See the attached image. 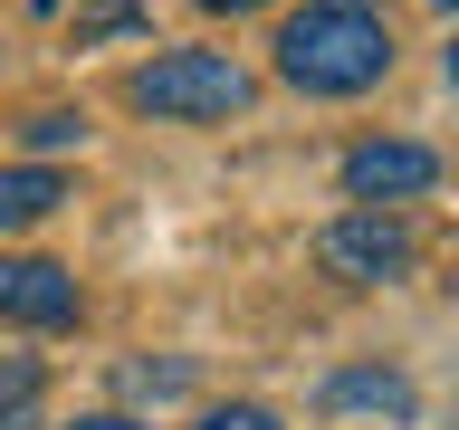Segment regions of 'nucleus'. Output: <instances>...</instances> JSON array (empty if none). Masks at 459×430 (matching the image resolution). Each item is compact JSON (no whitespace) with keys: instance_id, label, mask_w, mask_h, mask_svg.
I'll use <instances>...</instances> for the list:
<instances>
[{"instance_id":"nucleus-4","label":"nucleus","mask_w":459,"mask_h":430,"mask_svg":"<svg viewBox=\"0 0 459 430\" xmlns=\"http://www.w3.org/2000/svg\"><path fill=\"white\" fill-rule=\"evenodd\" d=\"M440 182V153L430 143H354L344 153V192L364 211H393V201H421Z\"/></svg>"},{"instance_id":"nucleus-2","label":"nucleus","mask_w":459,"mask_h":430,"mask_svg":"<svg viewBox=\"0 0 459 430\" xmlns=\"http://www.w3.org/2000/svg\"><path fill=\"white\" fill-rule=\"evenodd\" d=\"M125 96L143 115H163V125H221V115L249 106V67L221 57V48H163L153 67L125 77Z\"/></svg>"},{"instance_id":"nucleus-11","label":"nucleus","mask_w":459,"mask_h":430,"mask_svg":"<svg viewBox=\"0 0 459 430\" xmlns=\"http://www.w3.org/2000/svg\"><path fill=\"white\" fill-rule=\"evenodd\" d=\"M192 430H278V411H258V401H230V411H201Z\"/></svg>"},{"instance_id":"nucleus-13","label":"nucleus","mask_w":459,"mask_h":430,"mask_svg":"<svg viewBox=\"0 0 459 430\" xmlns=\"http://www.w3.org/2000/svg\"><path fill=\"white\" fill-rule=\"evenodd\" d=\"M77 430H143V421H125V411H96V421H77Z\"/></svg>"},{"instance_id":"nucleus-6","label":"nucleus","mask_w":459,"mask_h":430,"mask_svg":"<svg viewBox=\"0 0 459 430\" xmlns=\"http://www.w3.org/2000/svg\"><path fill=\"white\" fill-rule=\"evenodd\" d=\"M325 411H383V421H411V383L393 364H354V373H325Z\"/></svg>"},{"instance_id":"nucleus-1","label":"nucleus","mask_w":459,"mask_h":430,"mask_svg":"<svg viewBox=\"0 0 459 430\" xmlns=\"http://www.w3.org/2000/svg\"><path fill=\"white\" fill-rule=\"evenodd\" d=\"M393 67V29L373 0H307L297 20L278 29V77L297 96H364Z\"/></svg>"},{"instance_id":"nucleus-12","label":"nucleus","mask_w":459,"mask_h":430,"mask_svg":"<svg viewBox=\"0 0 459 430\" xmlns=\"http://www.w3.org/2000/svg\"><path fill=\"white\" fill-rule=\"evenodd\" d=\"M125 383H134V392H182V364H134Z\"/></svg>"},{"instance_id":"nucleus-15","label":"nucleus","mask_w":459,"mask_h":430,"mask_svg":"<svg viewBox=\"0 0 459 430\" xmlns=\"http://www.w3.org/2000/svg\"><path fill=\"white\" fill-rule=\"evenodd\" d=\"M440 10H450V0H440Z\"/></svg>"},{"instance_id":"nucleus-10","label":"nucleus","mask_w":459,"mask_h":430,"mask_svg":"<svg viewBox=\"0 0 459 430\" xmlns=\"http://www.w3.org/2000/svg\"><path fill=\"white\" fill-rule=\"evenodd\" d=\"M29 401H39V364L10 354V364H0V411H29Z\"/></svg>"},{"instance_id":"nucleus-14","label":"nucleus","mask_w":459,"mask_h":430,"mask_svg":"<svg viewBox=\"0 0 459 430\" xmlns=\"http://www.w3.org/2000/svg\"><path fill=\"white\" fill-rule=\"evenodd\" d=\"M201 10H268V0H201Z\"/></svg>"},{"instance_id":"nucleus-7","label":"nucleus","mask_w":459,"mask_h":430,"mask_svg":"<svg viewBox=\"0 0 459 430\" xmlns=\"http://www.w3.org/2000/svg\"><path fill=\"white\" fill-rule=\"evenodd\" d=\"M57 201H67V182H57L48 163H20V172H0V229H29V220H48Z\"/></svg>"},{"instance_id":"nucleus-5","label":"nucleus","mask_w":459,"mask_h":430,"mask_svg":"<svg viewBox=\"0 0 459 430\" xmlns=\"http://www.w3.org/2000/svg\"><path fill=\"white\" fill-rule=\"evenodd\" d=\"M0 315L10 325H77V278L57 258H0Z\"/></svg>"},{"instance_id":"nucleus-9","label":"nucleus","mask_w":459,"mask_h":430,"mask_svg":"<svg viewBox=\"0 0 459 430\" xmlns=\"http://www.w3.org/2000/svg\"><path fill=\"white\" fill-rule=\"evenodd\" d=\"M134 20H143L134 0H96V10H77V48H86V39H106V29H134Z\"/></svg>"},{"instance_id":"nucleus-8","label":"nucleus","mask_w":459,"mask_h":430,"mask_svg":"<svg viewBox=\"0 0 459 430\" xmlns=\"http://www.w3.org/2000/svg\"><path fill=\"white\" fill-rule=\"evenodd\" d=\"M20 134H29V153H67V143H77L86 125H77V115H29Z\"/></svg>"},{"instance_id":"nucleus-3","label":"nucleus","mask_w":459,"mask_h":430,"mask_svg":"<svg viewBox=\"0 0 459 430\" xmlns=\"http://www.w3.org/2000/svg\"><path fill=\"white\" fill-rule=\"evenodd\" d=\"M316 258H325L335 278H354V287H393V278H411L421 239H411V220H402V211H364V201H354L344 220H325Z\"/></svg>"}]
</instances>
